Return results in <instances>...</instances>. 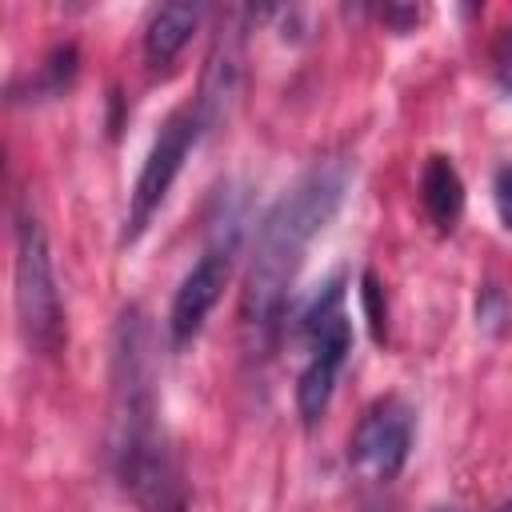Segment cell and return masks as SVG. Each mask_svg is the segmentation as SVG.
Masks as SVG:
<instances>
[{
    "label": "cell",
    "instance_id": "1",
    "mask_svg": "<svg viewBox=\"0 0 512 512\" xmlns=\"http://www.w3.org/2000/svg\"><path fill=\"white\" fill-rule=\"evenodd\" d=\"M112 468L140 512H184V488L156 416L148 324L124 308L112 344Z\"/></svg>",
    "mask_w": 512,
    "mask_h": 512
},
{
    "label": "cell",
    "instance_id": "2",
    "mask_svg": "<svg viewBox=\"0 0 512 512\" xmlns=\"http://www.w3.org/2000/svg\"><path fill=\"white\" fill-rule=\"evenodd\" d=\"M348 184H352L348 160L328 156V160H316L308 172H300L296 184L264 212L256 228L252 264L244 276V296H240V316L256 336L276 332L288 292L296 284V272L304 264V252L340 212Z\"/></svg>",
    "mask_w": 512,
    "mask_h": 512
},
{
    "label": "cell",
    "instance_id": "3",
    "mask_svg": "<svg viewBox=\"0 0 512 512\" xmlns=\"http://www.w3.org/2000/svg\"><path fill=\"white\" fill-rule=\"evenodd\" d=\"M16 316L24 328V340L40 352H60L64 344V316H60V292H56V272H52V252L40 216L20 204L16 208Z\"/></svg>",
    "mask_w": 512,
    "mask_h": 512
},
{
    "label": "cell",
    "instance_id": "4",
    "mask_svg": "<svg viewBox=\"0 0 512 512\" xmlns=\"http://www.w3.org/2000/svg\"><path fill=\"white\" fill-rule=\"evenodd\" d=\"M300 336L308 340V360H304L300 380H296V408L312 424V420L324 416V408L332 400V388H336V376H340V368L352 352V324L344 316L340 276H332L312 296V304L300 316Z\"/></svg>",
    "mask_w": 512,
    "mask_h": 512
},
{
    "label": "cell",
    "instance_id": "5",
    "mask_svg": "<svg viewBox=\"0 0 512 512\" xmlns=\"http://www.w3.org/2000/svg\"><path fill=\"white\" fill-rule=\"evenodd\" d=\"M204 132H208V124H204V116H200L196 104L176 108V112L160 124V132H156V140H152V148H148V156H144V164H140V176H136V188H132V200H128V216H124L120 244L140 240V232H144V228L152 224V216L160 212V204H164L172 180L180 176L188 152L196 148V140H200Z\"/></svg>",
    "mask_w": 512,
    "mask_h": 512
},
{
    "label": "cell",
    "instance_id": "6",
    "mask_svg": "<svg viewBox=\"0 0 512 512\" xmlns=\"http://www.w3.org/2000/svg\"><path fill=\"white\" fill-rule=\"evenodd\" d=\"M412 448V408L400 396H380L364 408L352 440H348V464L368 480H392Z\"/></svg>",
    "mask_w": 512,
    "mask_h": 512
},
{
    "label": "cell",
    "instance_id": "7",
    "mask_svg": "<svg viewBox=\"0 0 512 512\" xmlns=\"http://www.w3.org/2000/svg\"><path fill=\"white\" fill-rule=\"evenodd\" d=\"M228 264H232V248L228 244H208L200 252V260L184 272L172 308H168V336L176 348H184L208 320V312L216 308L224 284H228Z\"/></svg>",
    "mask_w": 512,
    "mask_h": 512
},
{
    "label": "cell",
    "instance_id": "8",
    "mask_svg": "<svg viewBox=\"0 0 512 512\" xmlns=\"http://www.w3.org/2000/svg\"><path fill=\"white\" fill-rule=\"evenodd\" d=\"M200 24V8L196 4H160L152 8L148 24H144V56L152 68L172 64V56L188 44V36Z\"/></svg>",
    "mask_w": 512,
    "mask_h": 512
},
{
    "label": "cell",
    "instance_id": "9",
    "mask_svg": "<svg viewBox=\"0 0 512 512\" xmlns=\"http://www.w3.org/2000/svg\"><path fill=\"white\" fill-rule=\"evenodd\" d=\"M420 200L440 232L456 228V220L464 212V180L448 156H428V164L420 172Z\"/></svg>",
    "mask_w": 512,
    "mask_h": 512
},
{
    "label": "cell",
    "instance_id": "10",
    "mask_svg": "<svg viewBox=\"0 0 512 512\" xmlns=\"http://www.w3.org/2000/svg\"><path fill=\"white\" fill-rule=\"evenodd\" d=\"M240 92V52L232 40L216 44L212 56H208V68H204V80H200V96H196V108L204 116V124L212 128L236 100Z\"/></svg>",
    "mask_w": 512,
    "mask_h": 512
},
{
    "label": "cell",
    "instance_id": "11",
    "mask_svg": "<svg viewBox=\"0 0 512 512\" xmlns=\"http://www.w3.org/2000/svg\"><path fill=\"white\" fill-rule=\"evenodd\" d=\"M76 68H80L76 44H56V48L40 60L36 76H28L24 88H12V100H56V96H64V92L72 88Z\"/></svg>",
    "mask_w": 512,
    "mask_h": 512
},
{
    "label": "cell",
    "instance_id": "12",
    "mask_svg": "<svg viewBox=\"0 0 512 512\" xmlns=\"http://www.w3.org/2000/svg\"><path fill=\"white\" fill-rule=\"evenodd\" d=\"M508 320H512V300H508V292H504L500 284H480V292H476V324L496 336V332L508 328Z\"/></svg>",
    "mask_w": 512,
    "mask_h": 512
},
{
    "label": "cell",
    "instance_id": "13",
    "mask_svg": "<svg viewBox=\"0 0 512 512\" xmlns=\"http://www.w3.org/2000/svg\"><path fill=\"white\" fill-rule=\"evenodd\" d=\"M492 200H496V216L504 228H512V164L496 168L492 176Z\"/></svg>",
    "mask_w": 512,
    "mask_h": 512
},
{
    "label": "cell",
    "instance_id": "14",
    "mask_svg": "<svg viewBox=\"0 0 512 512\" xmlns=\"http://www.w3.org/2000/svg\"><path fill=\"white\" fill-rule=\"evenodd\" d=\"M360 296H364V312H368L372 336H376V340H384V308H380V284H376V276H372V272H364V288H360Z\"/></svg>",
    "mask_w": 512,
    "mask_h": 512
},
{
    "label": "cell",
    "instance_id": "15",
    "mask_svg": "<svg viewBox=\"0 0 512 512\" xmlns=\"http://www.w3.org/2000/svg\"><path fill=\"white\" fill-rule=\"evenodd\" d=\"M492 64H496V80H500V88L512 96V28L500 32L496 52H492Z\"/></svg>",
    "mask_w": 512,
    "mask_h": 512
},
{
    "label": "cell",
    "instance_id": "16",
    "mask_svg": "<svg viewBox=\"0 0 512 512\" xmlns=\"http://www.w3.org/2000/svg\"><path fill=\"white\" fill-rule=\"evenodd\" d=\"M492 512H512V500H504V504H496Z\"/></svg>",
    "mask_w": 512,
    "mask_h": 512
},
{
    "label": "cell",
    "instance_id": "17",
    "mask_svg": "<svg viewBox=\"0 0 512 512\" xmlns=\"http://www.w3.org/2000/svg\"><path fill=\"white\" fill-rule=\"evenodd\" d=\"M432 512H456V508H432Z\"/></svg>",
    "mask_w": 512,
    "mask_h": 512
},
{
    "label": "cell",
    "instance_id": "18",
    "mask_svg": "<svg viewBox=\"0 0 512 512\" xmlns=\"http://www.w3.org/2000/svg\"><path fill=\"white\" fill-rule=\"evenodd\" d=\"M368 512H388V508H368Z\"/></svg>",
    "mask_w": 512,
    "mask_h": 512
}]
</instances>
